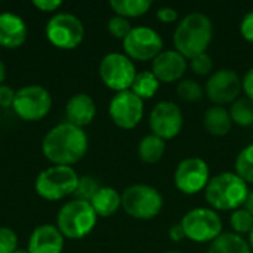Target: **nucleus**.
<instances>
[{"instance_id":"31","label":"nucleus","mask_w":253,"mask_h":253,"mask_svg":"<svg viewBox=\"0 0 253 253\" xmlns=\"http://www.w3.org/2000/svg\"><path fill=\"white\" fill-rule=\"evenodd\" d=\"M188 67L197 76H208V74H211V71L213 68V61H212V56L209 53L203 52V53L191 58L188 62Z\"/></svg>"},{"instance_id":"16","label":"nucleus","mask_w":253,"mask_h":253,"mask_svg":"<svg viewBox=\"0 0 253 253\" xmlns=\"http://www.w3.org/2000/svg\"><path fill=\"white\" fill-rule=\"evenodd\" d=\"M187 58H184L176 49L175 50H163L159 56L153 59L151 71L162 83H173L181 82L185 70H187Z\"/></svg>"},{"instance_id":"1","label":"nucleus","mask_w":253,"mask_h":253,"mask_svg":"<svg viewBox=\"0 0 253 253\" xmlns=\"http://www.w3.org/2000/svg\"><path fill=\"white\" fill-rule=\"evenodd\" d=\"M89 138L82 127L70 123L53 126L42 141V153L53 166H73L87 153Z\"/></svg>"},{"instance_id":"6","label":"nucleus","mask_w":253,"mask_h":253,"mask_svg":"<svg viewBox=\"0 0 253 253\" xmlns=\"http://www.w3.org/2000/svg\"><path fill=\"white\" fill-rule=\"evenodd\" d=\"M122 208L129 216L148 221L160 213L163 208V197L151 185L133 184L123 191Z\"/></svg>"},{"instance_id":"42","label":"nucleus","mask_w":253,"mask_h":253,"mask_svg":"<svg viewBox=\"0 0 253 253\" xmlns=\"http://www.w3.org/2000/svg\"><path fill=\"white\" fill-rule=\"evenodd\" d=\"M249 246H251V249H253V228L249 233Z\"/></svg>"},{"instance_id":"25","label":"nucleus","mask_w":253,"mask_h":253,"mask_svg":"<svg viewBox=\"0 0 253 253\" xmlns=\"http://www.w3.org/2000/svg\"><path fill=\"white\" fill-rule=\"evenodd\" d=\"M159 86H160V82L153 74V71H141L136 74L130 90L144 101V99L153 98L157 93Z\"/></svg>"},{"instance_id":"28","label":"nucleus","mask_w":253,"mask_h":253,"mask_svg":"<svg viewBox=\"0 0 253 253\" xmlns=\"http://www.w3.org/2000/svg\"><path fill=\"white\" fill-rule=\"evenodd\" d=\"M176 93L179 99L185 102H197L205 96V89L203 86L196 82V80H181L176 86Z\"/></svg>"},{"instance_id":"13","label":"nucleus","mask_w":253,"mask_h":253,"mask_svg":"<svg viewBox=\"0 0 253 253\" xmlns=\"http://www.w3.org/2000/svg\"><path fill=\"white\" fill-rule=\"evenodd\" d=\"M175 187L188 196L197 194L205 190L211 181L209 166L200 157H188L179 162L173 175Z\"/></svg>"},{"instance_id":"12","label":"nucleus","mask_w":253,"mask_h":253,"mask_svg":"<svg viewBox=\"0 0 253 253\" xmlns=\"http://www.w3.org/2000/svg\"><path fill=\"white\" fill-rule=\"evenodd\" d=\"M110 119L120 129H133L139 125L144 116V101L132 90L116 93L108 105Z\"/></svg>"},{"instance_id":"20","label":"nucleus","mask_w":253,"mask_h":253,"mask_svg":"<svg viewBox=\"0 0 253 253\" xmlns=\"http://www.w3.org/2000/svg\"><path fill=\"white\" fill-rule=\"evenodd\" d=\"M99 218H110L122 208V194L113 187H101L89 202Z\"/></svg>"},{"instance_id":"11","label":"nucleus","mask_w":253,"mask_h":253,"mask_svg":"<svg viewBox=\"0 0 253 253\" xmlns=\"http://www.w3.org/2000/svg\"><path fill=\"white\" fill-rule=\"evenodd\" d=\"M125 55L135 61H150L163 52L162 36L150 27H133L123 40Z\"/></svg>"},{"instance_id":"24","label":"nucleus","mask_w":253,"mask_h":253,"mask_svg":"<svg viewBox=\"0 0 253 253\" xmlns=\"http://www.w3.org/2000/svg\"><path fill=\"white\" fill-rule=\"evenodd\" d=\"M110 6L116 15L129 19L145 15L151 9L153 3L150 0H111Z\"/></svg>"},{"instance_id":"14","label":"nucleus","mask_w":253,"mask_h":253,"mask_svg":"<svg viewBox=\"0 0 253 253\" xmlns=\"http://www.w3.org/2000/svg\"><path fill=\"white\" fill-rule=\"evenodd\" d=\"M184 126V116L178 104L172 101L157 102L150 113V129L163 141L173 139Z\"/></svg>"},{"instance_id":"17","label":"nucleus","mask_w":253,"mask_h":253,"mask_svg":"<svg viewBox=\"0 0 253 253\" xmlns=\"http://www.w3.org/2000/svg\"><path fill=\"white\" fill-rule=\"evenodd\" d=\"M64 236L56 225L43 224L34 228L28 239V253H62Z\"/></svg>"},{"instance_id":"44","label":"nucleus","mask_w":253,"mask_h":253,"mask_svg":"<svg viewBox=\"0 0 253 253\" xmlns=\"http://www.w3.org/2000/svg\"><path fill=\"white\" fill-rule=\"evenodd\" d=\"M166 253H179V252H166Z\"/></svg>"},{"instance_id":"40","label":"nucleus","mask_w":253,"mask_h":253,"mask_svg":"<svg viewBox=\"0 0 253 253\" xmlns=\"http://www.w3.org/2000/svg\"><path fill=\"white\" fill-rule=\"evenodd\" d=\"M243 208H245V209L253 216V191H249V194H248V197H246V202H245Z\"/></svg>"},{"instance_id":"21","label":"nucleus","mask_w":253,"mask_h":253,"mask_svg":"<svg viewBox=\"0 0 253 253\" xmlns=\"http://www.w3.org/2000/svg\"><path fill=\"white\" fill-rule=\"evenodd\" d=\"M203 126L205 129L213 136H225L230 133L233 120L230 111L225 107L213 105L205 111L203 116Z\"/></svg>"},{"instance_id":"29","label":"nucleus","mask_w":253,"mask_h":253,"mask_svg":"<svg viewBox=\"0 0 253 253\" xmlns=\"http://www.w3.org/2000/svg\"><path fill=\"white\" fill-rule=\"evenodd\" d=\"M230 224H231V228L236 231V234L239 236L249 234L253 228V216L245 208H240L233 212L230 218Z\"/></svg>"},{"instance_id":"22","label":"nucleus","mask_w":253,"mask_h":253,"mask_svg":"<svg viewBox=\"0 0 253 253\" xmlns=\"http://www.w3.org/2000/svg\"><path fill=\"white\" fill-rule=\"evenodd\" d=\"M208 253H252L249 243L236 233H222L212 242Z\"/></svg>"},{"instance_id":"10","label":"nucleus","mask_w":253,"mask_h":253,"mask_svg":"<svg viewBox=\"0 0 253 253\" xmlns=\"http://www.w3.org/2000/svg\"><path fill=\"white\" fill-rule=\"evenodd\" d=\"M185 237L196 243H212L222 234V221L216 211L196 208L185 213L181 222Z\"/></svg>"},{"instance_id":"32","label":"nucleus","mask_w":253,"mask_h":253,"mask_svg":"<svg viewBox=\"0 0 253 253\" xmlns=\"http://www.w3.org/2000/svg\"><path fill=\"white\" fill-rule=\"evenodd\" d=\"M132 25L129 22V19L123 18V16H113L110 21H108V31L113 37L116 39H120V40H125L126 36L132 31Z\"/></svg>"},{"instance_id":"34","label":"nucleus","mask_w":253,"mask_h":253,"mask_svg":"<svg viewBox=\"0 0 253 253\" xmlns=\"http://www.w3.org/2000/svg\"><path fill=\"white\" fill-rule=\"evenodd\" d=\"M15 95H16V90H13L7 84H1L0 86V107L1 108H12L13 101H15Z\"/></svg>"},{"instance_id":"4","label":"nucleus","mask_w":253,"mask_h":253,"mask_svg":"<svg viewBox=\"0 0 253 253\" xmlns=\"http://www.w3.org/2000/svg\"><path fill=\"white\" fill-rule=\"evenodd\" d=\"M98 216L92 205L86 200L74 199L67 202L56 215V227L70 240H82L92 233Z\"/></svg>"},{"instance_id":"5","label":"nucleus","mask_w":253,"mask_h":253,"mask_svg":"<svg viewBox=\"0 0 253 253\" xmlns=\"http://www.w3.org/2000/svg\"><path fill=\"white\" fill-rule=\"evenodd\" d=\"M79 178L71 166H50L37 175L34 190L43 200L59 202L68 196H74Z\"/></svg>"},{"instance_id":"8","label":"nucleus","mask_w":253,"mask_h":253,"mask_svg":"<svg viewBox=\"0 0 253 253\" xmlns=\"http://www.w3.org/2000/svg\"><path fill=\"white\" fill-rule=\"evenodd\" d=\"M52 108L50 92L40 84H28L16 90L12 110L24 122H40Z\"/></svg>"},{"instance_id":"35","label":"nucleus","mask_w":253,"mask_h":253,"mask_svg":"<svg viewBox=\"0 0 253 253\" xmlns=\"http://www.w3.org/2000/svg\"><path fill=\"white\" fill-rule=\"evenodd\" d=\"M240 31H242V36L248 40L253 43V10L248 12L243 19H242V24H240Z\"/></svg>"},{"instance_id":"38","label":"nucleus","mask_w":253,"mask_h":253,"mask_svg":"<svg viewBox=\"0 0 253 253\" xmlns=\"http://www.w3.org/2000/svg\"><path fill=\"white\" fill-rule=\"evenodd\" d=\"M242 87L246 93V98L253 101V67L246 71V74L242 80Z\"/></svg>"},{"instance_id":"37","label":"nucleus","mask_w":253,"mask_h":253,"mask_svg":"<svg viewBox=\"0 0 253 253\" xmlns=\"http://www.w3.org/2000/svg\"><path fill=\"white\" fill-rule=\"evenodd\" d=\"M33 6L42 12H55L62 6L61 0H33Z\"/></svg>"},{"instance_id":"7","label":"nucleus","mask_w":253,"mask_h":253,"mask_svg":"<svg viewBox=\"0 0 253 253\" xmlns=\"http://www.w3.org/2000/svg\"><path fill=\"white\" fill-rule=\"evenodd\" d=\"M49 43L61 50L76 49L84 39V25L73 13H55L44 27Z\"/></svg>"},{"instance_id":"15","label":"nucleus","mask_w":253,"mask_h":253,"mask_svg":"<svg viewBox=\"0 0 253 253\" xmlns=\"http://www.w3.org/2000/svg\"><path fill=\"white\" fill-rule=\"evenodd\" d=\"M242 79L234 70L221 68L211 74L206 82V95L215 105L233 104L242 92Z\"/></svg>"},{"instance_id":"23","label":"nucleus","mask_w":253,"mask_h":253,"mask_svg":"<svg viewBox=\"0 0 253 253\" xmlns=\"http://www.w3.org/2000/svg\"><path fill=\"white\" fill-rule=\"evenodd\" d=\"M165 150H166V142L162 138L151 133L141 139L138 145V156L144 163L154 165L163 157Z\"/></svg>"},{"instance_id":"39","label":"nucleus","mask_w":253,"mask_h":253,"mask_svg":"<svg viewBox=\"0 0 253 253\" xmlns=\"http://www.w3.org/2000/svg\"><path fill=\"white\" fill-rule=\"evenodd\" d=\"M169 237H170V240L175 242V243H179V242H182L184 239H187V237H185V233H184V228H182L181 224H175V225H172V227L169 228Z\"/></svg>"},{"instance_id":"36","label":"nucleus","mask_w":253,"mask_h":253,"mask_svg":"<svg viewBox=\"0 0 253 253\" xmlns=\"http://www.w3.org/2000/svg\"><path fill=\"white\" fill-rule=\"evenodd\" d=\"M156 15H157V18H159L162 22H165V24H170V22H175V21L178 19V12H176V9H173V7H170V6H162V7H159L157 12H156Z\"/></svg>"},{"instance_id":"43","label":"nucleus","mask_w":253,"mask_h":253,"mask_svg":"<svg viewBox=\"0 0 253 253\" xmlns=\"http://www.w3.org/2000/svg\"><path fill=\"white\" fill-rule=\"evenodd\" d=\"M13 253H28V251H27V249H19V248H18Z\"/></svg>"},{"instance_id":"27","label":"nucleus","mask_w":253,"mask_h":253,"mask_svg":"<svg viewBox=\"0 0 253 253\" xmlns=\"http://www.w3.org/2000/svg\"><path fill=\"white\" fill-rule=\"evenodd\" d=\"M236 173L246 184H253V144L239 153L236 159Z\"/></svg>"},{"instance_id":"26","label":"nucleus","mask_w":253,"mask_h":253,"mask_svg":"<svg viewBox=\"0 0 253 253\" xmlns=\"http://www.w3.org/2000/svg\"><path fill=\"white\" fill-rule=\"evenodd\" d=\"M233 123L248 127L253 125V101L249 98H239L230 107Z\"/></svg>"},{"instance_id":"19","label":"nucleus","mask_w":253,"mask_h":253,"mask_svg":"<svg viewBox=\"0 0 253 253\" xmlns=\"http://www.w3.org/2000/svg\"><path fill=\"white\" fill-rule=\"evenodd\" d=\"M96 116V104L87 93H76L73 95L65 105V117L67 123L74 125L77 127H84L93 122Z\"/></svg>"},{"instance_id":"2","label":"nucleus","mask_w":253,"mask_h":253,"mask_svg":"<svg viewBox=\"0 0 253 253\" xmlns=\"http://www.w3.org/2000/svg\"><path fill=\"white\" fill-rule=\"evenodd\" d=\"M213 24L209 16L202 12L188 13L173 33V44L176 50L187 59L206 52L212 42Z\"/></svg>"},{"instance_id":"18","label":"nucleus","mask_w":253,"mask_h":253,"mask_svg":"<svg viewBox=\"0 0 253 253\" xmlns=\"http://www.w3.org/2000/svg\"><path fill=\"white\" fill-rule=\"evenodd\" d=\"M25 21L12 12L0 13V46L4 49H18L27 40Z\"/></svg>"},{"instance_id":"33","label":"nucleus","mask_w":253,"mask_h":253,"mask_svg":"<svg viewBox=\"0 0 253 253\" xmlns=\"http://www.w3.org/2000/svg\"><path fill=\"white\" fill-rule=\"evenodd\" d=\"M18 249V236L7 227H0V253H13Z\"/></svg>"},{"instance_id":"41","label":"nucleus","mask_w":253,"mask_h":253,"mask_svg":"<svg viewBox=\"0 0 253 253\" xmlns=\"http://www.w3.org/2000/svg\"><path fill=\"white\" fill-rule=\"evenodd\" d=\"M4 79H6V65H4V62L0 59V86L3 84Z\"/></svg>"},{"instance_id":"30","label":"nucleus","mask_w":253,"mask_h":253,"mask_svg":"<svg viewBox=\"0 0 253 253\" xmlns=\"http://www.w3.org/2000/svg\"><path fill=\"white\" fill-rule=\"evenodd\" d=\"M101 188L99 182L93 178V176H80L79 178V184H77V188H76V199L79 200H86V202H90L92 197L96 194V191Z\"/></svg>"},{"instance_id":"3","label":"nucleus","mask_w":253,"mask_h":253,"mask_svg":"<svg viewBox=\"0 0 253 253\" xmlns=\"http://www.w3.org/2000/svg\"><path fill=\"white\" fill-rule=\"evenodd\" d=\"M249 194L248 184L236 172H222L211 178L205 188L206 202L213 211H236L245 205Z\"/></svg>"},{"instance_id":"9","label":"nucleus","mask_w":253,"mask_h":253,"mask_svg":"<svg viewBox=\"0 0 253 253\" xmlns=\"http://www.w3.org/2000/svg\"><path fill=\"white\" fill-rule=\"evenodd\" d=\"M136 74L133 61L125 53H107L99 62V77L102 83L116 93L130 90Z\"/></svg>"}]
</instances>
